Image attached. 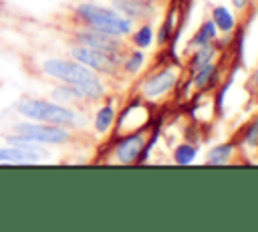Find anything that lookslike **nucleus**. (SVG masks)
Masks as SVG:
<instances>
[{
	"label": "nucleus",
	"mask_w": 258,
	"mask_h": 232,
	"mask_svg": "<svg viewBox=\"0 0 258 232\" xmlns=\"http://www.w3.org/2000/svg\"><path fill=\"white\" fill-rule=\"evenodd\" d=\"M214 38H216V24H214V20H206L200 26V30L194 34L189 44L191 46H204V44H210Z\"/></svg>",
	"instance_id": "obj_10"
},
{
	"label": "nucleus",
	"mask_w": 258,
	"mask_h": 232,
	"mask_svg": "<svg viewBox=\"0 0 258 232\" xmlns=\"http://www.w3.org/2000/svg\"><path fill=\"white\" fill-rule=\"evenodd\" d=\"M77 42L83 46H89V48H97L101 52H109V54H119V50H121L119 40H115L111 34H103L93 28L77 32Z\"/></svg>",
	"instance_id": "obj_6"
},
{
	"label": "nucleus",
	"mask_w": 258,
	"mask_h": 232,
	"mask_svg": "<svg viewBox=\"0 0 258 232\" xmlns=\"http://www.w3.org/2000/svg\"><path fill=\"white\" fill-rule=\"evenodd\" d=\"M77 16L93 30L111 34V36H121L131 30V18L121 16L113 8H103L97 4H79L77 6Z\"/></svg>",
	"instance_id": "obj_2"
},
{
	"label": "nucleus",
	"mask_w": 258,
	"mask_h": 232,
	"mask_svg": "<svg viewBox=\"0 0 258 232\" xmlns=\"http://www.w3.org/2000/svg\"><path fill=\"white\" fill-rule=\"evenodd\" d=\"M194 157H196V147H194V145L181 143V145H177V147H175V153H173V159H175V163H181V165H185V163H189Z\"/></svg>",
	"instance_id": "obj_16"
},
{
	"label": "nucleus",
	"mask_w": 258,
	"mask_h": 232,
	"mask_svg": "<svg viewBox=\"0 0 258 232\" xmlns=\"http://www.w3.org/2000/svg\"><path fill=\"white\" fill-rule=\"evenodd\" d=\"M244 143L250 145V147H256V145H258V119H254V121L250 123V127L246 129Z\"/></svg>",
	"instance_id": "obj_20"
},
{
	"label": "nucleus",
	"mask_w": 258,
	"mask_h": 232,
	"mask_svg": "<svg viewBox=\"0 0 258 232\" xmlns=\"http://www.w3.org/2000/svg\"><path fill=\"white\" fill-rule=\"evenodd\" d=\"M173 83H175L173 71L165 69V71L157 73L155 77H151V79L143 85V95H145V97H159V95H163L165 91H169V89L173 87Z\"/></svg>",
	"instance_id": "obj_9"
},
{
	"label": "nucleus",
	"mask_w": 258,
	"mask_h": 232,
	"mask_svg": "<svg viewBox=\"0 0 258 232\" xmlns=\"http://www.w3.org/2000/svg\"><path fill=\"white\" fill-rule=\"evenodd\" d=\"M42 73L46 77H52L56 81H62L67 85H73L81 99H97L103 95V85L93 73V69L81 65L79 61L69 59H46L40 65Z\"/></svg>",
	"instance_id": "obj_1"
},
{
	"label": "nucleus",
	"mask_w": 258,
	"mask_h": 232,
	"mask_svg": "<svg viewBox=\"0 0 258 232\" xmlns=\"http://www.w3.org/2000/svg\"><path fill=\"white\" fill-rule=\"evenodd\" d=\"M171 28H173V14H169V16H167V20L163 22V26L159 28V36H157L159 44L167 42V38H169V32H171Z\"/></svg>",
	"instance_id": "obj_21"
},
{
	"label": "nucleus",
	"mask_w": 258,
	"mask_h": 232,
	"mask_svg": "<svg viewBox=\"0 0 258 232\" xmlns=\"http://www.w3.org/2000/svg\"><path fill=\"white\" fill-rule=\"evenodd\" d=\"M115 6H117V10L127 12L129 16H141L145 12V6L137 4V0H117Z\"/></svg>",
	"instance_id": "obj_17"
},
{
	"label": "nucleus",
	"mask_w": 258,
	"mask_h": 232,
	"mask_svg": "<svg viewBox=\"0 0 258 232\" xmlns=\"http://www.w3.org/2000/svg\"><path fill=\"white\" fill-rule=\"evenodd\" d=\"M14 133L18 137H24L34 143H50V145H60L71 139V133L52 123H42V121H20L14 127Z\"/></svg>",
	"instance_id": "obj_4"
},
{
	"label": "nucleus",
	"mask_w": 258,
	"mask_h": 232,
	"mask_svg": "<svg viewBox=\"0 0 258 232\" xmlns=\"http://www.w3.org/2000/svg\"><path fill=\"white\" fill-rule=\"evenodd\" d=\"M232 151H234V145H230V143L216 145V147L208 153V163H210V165H222V163H226V161L230 159Z\"/></svg>",
	"instance_id": "obj_13"
},
{
	"label": "nucleus",
	"mask_w": 258,
	"mask_h": 232,
	"mask_svg": "<svg viewBox=\"0 0 258 232\" xmlns=\"http://www.w3.org/2000/svg\"><path fill=\"white\" fill-rule=\"evenodd\" d=\"M141 65H143V52H141V50H135V52H131L129 59L125 61V71H127V73H137V71L141 69Z\"/></svg>",
	"instance_id": "obj_19"
},
{
	"label": "nucleus",
	"mask_w": 258,
	"mask_h": 232,
	"mask_svg": "<svg viewBox=\"0 0 258 232\" xmlns=\"http://www.w3.org/2000/svg\"><path fill=\"white\" fill-rule=\"evenodd\" d=\"M16 113L30 121H42V123H52L60 127L77 123V113L73 109L52 101H44V99H22L16 105Z\"/></svg>",
	"instance_id": "obj_3"
},
{
	"label": "nucleus",
	"mask_w": 258,
	"mask_h": 232,
	"mask_svg": "<svg viewBox=\"0 0 258 232\" xmlns=\"http://www.w3.org/2000/svg\"><path fill=\"white\" fill-rule=\"evenodd\" d=\"M141 151H143V137L137 133V135L125 137V139L117 145L115 155H117V159H119L121 163H133V161L139 159Z\"/></svg>",
	"instance_id": "obj_8"
},
{
	"label": "nucleus",
	"mask_w": 258,
	"mask_h": 232,
	"mask_svg": "<svg viewBox=\"0 0 258 232\" xmlns=\"http://www.w3.org/2000/svg\"><path fill=\"white\" fill-rule=\"evenodd\" d=\"M113 107L111 105H105V107H101L99 111H97V117H95V129L99 131V133H107L109 131V127H111V123H113Z\"/></svg>",
	"instance_id": "obj_14"
},
{
	"label": "nucleus",
	"mask_w": 258,
	"mask_h": 232,
	"mask_svg": "<svg viewBox=\"0 0 258 232\" xmlns=\"http://www.w3.org/2000/svg\"><path fill=\"white\" fill-rule=\"evenodd\" d=\"M71 54L75 61H79L81 65L93 69V71H99V73H113L115 69V61H117V54H109V52H101L97 48H89V46H83V44H77L71 48Z\"/></svg>",
	"instance_id": "obj_5"
},
{
	"label": "nucleus",
	"mask_w": 258,
	"mask_h": 232,
	"mask_svg": "<svg viewBox=\"0 0 258 232\" xmlns=\"http://www.w3.org/2000/svg\"><path fill=\"white\" fill-rule=\"evenodd\" d=\"M42 147H16L10 145L8 147H0V163H14V165H30V163H38L42 159Z\"/></svg>",
	"instance_id": "obj_7"
},
{
	"label": "nucleus",
	"mask_w": 258,
	"mask_h": 232,
	"mask_svg": "<svg viewBox=\"0 0 258 232\" xmlns=\"http://www.w3.org/2000/svg\"><path fill=\"white\" fill-rule=\"evenodd\" d=\"M214 77H216V67L212 63H206L200 69H196L194 83H196L198 89H206V87H210V83L214 81Z\"/></svg>",
	"instance_id": "obj_12"
},
{
	"label": "nucleus",
	"mask_w": 258,
	"mask_h": 232,
	"mask_svg": "<svg viewBox=\"0 0 258 232\" xmlns=\"http://www.w3.org/2000/svg\"><path fill=\"white\" fill-rule=\"evenodd\" d=\"M212 20L216 24V28L224 30V32H232L234 30V16L224 8V6H216L212 12Z\"/></svg>",
	"instance_id": "obj_11"
},
{
	"label": "nucleus",
	"mask_w": 258,
	"mask_h": 232,
	"mask_svg": "<svg viewBox=\"0 0 258 232\" xmlns=\"http://www.w3.org/2000/svg\"><path fill=\"white\" fill-rule=\"evenodd\" d=\"M232 2H234V6H236L238 10H242V8L248 4V0H232Z\"/></svg>",
	"instance_id": "obj_22"
},
{
	"label": "nucleus",
	"mask_w": 258,
	"mask_h": 232,
	"mask_svg": "<svg viewBox=\"0 0 258 232\" xmlns=\"http://www.w3.org/2000/svg\"><path fill=\"white\" fill-rule=\"evenodd\" d=\"M151 38H153V32H151V26L147 24H143L137 32H135V36H133V42L137 44V46H141V48H145V46H149L151 44Z\"/></svg>",
	"instance_id": "obj_18"
},
{
	"label": "nucleus",
	"mask_w": 258,
	"mask_h": 232,
	"mask_svg": "<svg viewBox=\"0 0 258 232\" xmlns=\"http://www.w3.org/2000/svg\"><path fill=\"white\" fill-rule=\"evenodd\" d=\"M254 79H256V85H258V73H256V77H254Z\"/></svg>",
	"instance_id": "obj_23"
},
{
	"label": "nucleus",
	"mask_w": 258,
	"mask_h": 232,
	"mask_svg": "<svg viewBox=\"0 0 258 232\" xmlns=\"http://www.w3.org/2000/svg\"><path fill=\"white\" fill-rule=\"evenodd\" d=\"M212 56H214V48H212L210 44L200 46V50L191 56V71L200 69V67H202V65H206V63H212Z\"/></svg>",
	"instance_id": "obj_15"
}]
</instances>
